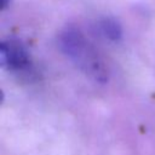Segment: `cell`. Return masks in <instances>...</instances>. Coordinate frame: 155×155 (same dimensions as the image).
Wrapping results in <instances>:
<instances>
[{
  "label": "cell",
  "mask_w": 155,
  "mask_h": 155,
  "mask_svg": "<svg viewBox=\"0 0 155 155\" xmlns=\"http://www.w3.org/2000/svg\"><path fill=\"white\" fill-rule=\"evenodd\" d=\"M61 51L90 79L104 84L109 80L110 70L107 61L90 39L74 25L64 28L58 36Z\"/></svg>",
  "instance_id": "6da1fadb"
},
{
  "label": "cell",
  "mask_w": 155,
  "mask_h": 155,
  "mask_svg": "<svg viewBox=\"0 0 155 155\" xmlns=\"http://www.w3.org/2000/svg\"><path fill=\"white\" fill-rule=\"evenodd\" d=\"M0 65L13 73H24L31 70L33 61L28 48L22 41L7 39L0 44Z\"/></svg>",
  "instance_id": "7a4b0ae2"
},
{
  "label": "cell",
  "mask_w": 155,
  "mask_h": 155,
  "mask_svg": "<svg viewBox=\"0 0 155 155\" xmlns=\"http://www.w3.org/2000/svg\"><path fill=\"white\" fill-rule=\"evenodd\" d=\"M98 31L101 35H103L105 39L111 41H119L122 38V28L121 24L111 17H105L98 21L97 23Z\"/></svg>",
  "instance_id": "3957f363"
},
{
  "label": "cell",
  "mask_w": 155,
  "mask_h": 155,
  "mask_svg": "<svg viewBox=\"0 0 155 155\" xmlns=\"http://www.w3.org/2000/svg\"><path fill=\"white\" fill-rule=\"evenodd\" d=\"M10 5V0H1V10L4 11L6 7H8Z\"/></svg>",
  "instance_id": "277c9868"
}]
</instances>
